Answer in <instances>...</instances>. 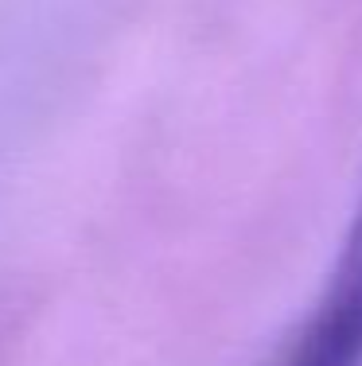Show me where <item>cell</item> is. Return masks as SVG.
Instances as JSON below:
<instances>
[{
	"mask_svg": "<svg viewBox=\"0 0 362 366\" xmlns=\"http://www.w3.org/2000/svg\"><path fill=\"white\" fill-rule=\"evenodd\" d=\"M281 366H362V191L339 257Z\"/></svg>",
	"mask_w": 362,
	"mask_h": 366,
	"instance_id": "cell-1",
	"label": "cell"
}]
</instances>
